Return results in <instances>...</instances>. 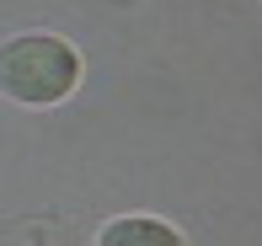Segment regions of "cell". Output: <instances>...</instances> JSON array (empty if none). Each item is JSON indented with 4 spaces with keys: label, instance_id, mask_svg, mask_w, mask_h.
<instances>
[{
    "label": "cell",
    "instance_id": "obj_1",
    "mask_svg": "<svg viewBox=\"0 0 262 246\" xmlns=\"http://www.w3.org/2000/svg\"><path fill=\"white\" fill-rule=\"evenodd\" d=\"M80 86V54L54 32H21L0 43V91L21 107H54Z\"/></svg>",
    "mask_w": 262,
    "mask_h": 246
},
{
    "label": "cell",
    "instance_id": "obj_2",
    "mask_svg": "<svg viewBox=\"0 0 262 246\" xmlns=\"http://www.w3.org/2000/svg\"><path fill=\"white\" fill-rule=\"evenodd\" d=\"M97 246H187L177 236L166 219H145V214H128V219H113V225H102Z\"/></svg>",
    "mask_w": 262,
    "mask_h": 246
}]
</instances>
